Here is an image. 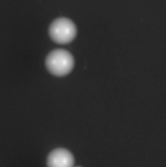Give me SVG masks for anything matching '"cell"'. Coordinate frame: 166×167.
Instances as JSON below:
<instances>
[{"label":"cell","mask_w":166,"mask_h":167,"mask_svg":"<svg viewBox=\"0 0 166 167\" xmlns=\"http://www.w3.org/2000/svg\"><path fill=\"white\" fill-rule=\"evenodd\" d=\"M75 60L69 51L62 49H57L47 55L46 66L52 75L64 76L69 74L73 69Z\"/></svg>","instance_id":"obj_1"},{"label":"cell","mask_w":166,"mask_h":167,"mask_svg":"<svg viewBox=\"0 0 166 167\" xmlns=\"http://www.w3.org/2000/svg\"><path fill=\"white\" fill-rule=\"evenodd\" d=\"M49 34L55 42L67 44L75 38L77 29L72 20L68 18L61 17L54 20L50 25Z\"/></svg>","instance_id":"obj_2"},{"label":"cell","mask_w":166,"mask_h":167,"mask_svg":"<svg viewBox=\"0 0 166 167\" xmlns=\"http://www.w3.org/2000/svg\"><path fill=\"white\" fill-rule=\"evenodd\" d=\"M75 158L72 153L66 148H56L47 158L48 167H73Z\"/></svg>","instance_id":"obj_3"},{"label":"cell","mask_w":166,"mask_h":167,"mask_svg":"<svg viewBox=\"0 0 166 167\" xmlns=\"http://www.w3.org/2000/svg\"><path fill=\"white\" fill-rule=\"evenodd\" d=\"M77 167H80V166H77Z\"/></svg>","instance_id":"obj_4"}]
</instances>
